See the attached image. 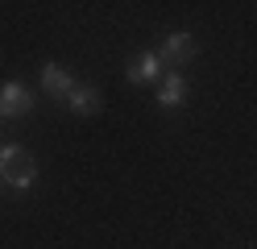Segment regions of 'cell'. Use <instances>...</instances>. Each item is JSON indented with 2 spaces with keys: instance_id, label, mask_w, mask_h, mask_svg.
Listing matches in <instances>:
<instances>
[{
  "instance_id": "obj_10",
  "label": "cell",
  "mask_w": 257,
  "mask_h": 249,
  "mask_svg": "<svg viewBox=\"0 0 257 249\" xmlns=\"http://www.w3.org/2000/svg\"><path fill=\"white\" fill-rule=\"evenodd\" d=\"M0 183H5V179H0Z\"/></svg>"
},
{
  "instance_id": "obj_7",
  "label": "cell",
  "mask_w": 257,
  "mask_h": 249,
  "mask_svg": "<svg viewBox=\"0 0 257 249\" xmlns=\"http://www.w3.org/2000/svg\"><path fill=\"white\" fill-rule=\"evenodd\" d=\"M5 183H9L13 191H29V187H34V183H38V162L29 158V162H25V166H17V171H13V175H5Z\"/></svg>"
},
{
  "instance_id": "obj_8",
  "label": "cell",
  "mask_w": 257,
  "mask_h": 249,
  "mask_svg": "<svg viewBox=\"0 0 257 249\" xmlns=\"http://www.w3.org/2000/svg\"><path fill=\"white\" fill-rule=\"evenodd\" d=\"M29 162V154H25V149L21 145H0V179H5V175H13V171H17V166H25Z\"/></svg>"
},
{
  "instance_id": "obj_2",
  "label": "cell",
  "mask_w": 257,
  "mask_h": 249,
  "mask_svg": "<svg viewBox=\"0 0 257 249\" xmlns=\"http://www.w3.org/2000/svg\"><path fill=\"white\" fill-rule=\"evenodd\" d=\"M195 50H199V42L191 38L187 29H174V33H166V38H162V50H158V58L170 62V66H183V62L195 58Z\"/></svg>"
},
{
  "instance_id": "obj_6",
  "label": "cell",
  "mask_w": 257,
  "mask_h": 249,
  "mask_svg": "<svg viewBox=\"0 0 257 249\" xmlns=\"http://www.w3.org/2000/svg\"><path fill=\"white\" fill-rule=\"evenodd\" d=\"M67 108L79 112V116H87V112H100V92L87 88V83H75L71 96H67Z\"/></svg>"
},
{
  "instance_id": "obj_4",
  "label": "cell",
  "mask_w": 257,
  "mask_h": 249,
  "mask_svg": "<svg viewBox=\"0 0 257 249\" xmlns=\"http://www.w3.org/2000/svg\"><path fill=\"white\" fill-rule=\"evenodd\" d=\"M124 71H128V83H137V88H141V83H154V79H162V58H158L154 50H150V54H137L133 62L124 66Z\"/></svg>"
},
{
  "instance_id": "obj_5",
  "label": "cell",
  "mask_w": 257,
  "mask_h": 249,
  "mask_svg": "<svg viewBox=\"0 0 257 249\" xmlns=\"http://www.w3.org/2000/svg\"><path fill=\"white\" fill-rule=\"evenodd\" d=\"M183 96H187V79L179 71L162 75V83H158V108H179Z\"/></svg>"
},
{
  "instance_id": "obj_9",
  "label": "cell",
  "mask_w": 257,
  "mask_h": 249,
  "mask_svg": "<svg viewBox=\"0 0 257 249\" xmlns=\"http://www.w3.org/2000/svg\"><path fill=\"white\" fill-rule=\"evenodd\" d=\"M0 125H5V116H0Z\"/></svg>"
},
{
  "instance_id": "obj_3",
  "label": "cell",
  "mask_w": 257,
  "mask_h": 249,
  "mask_svg": "<svg viewBox=\"0 0 257 249\" xmlns=\"http://www.w3.org/2000/svg\"><path fill=\"white\" fill-rule=\"evenodd\" d=\"M42 88L50 96H58V100H67L71 88H75V75L67 71V66H58V62H46L42 66Z\"/></svg>"
},
{
  "instance_id": "obj_1",
  "label": "cell",
  "mask_w": 257,
  "mask_h": 249,
  "mask_svg": "<svg viewBox=\"0 0 257 249\" xmlns=\"http://www.w3.org/2000/svg\"><path fill=\"white\" fill-rule=\"evenodd\" d=\"M29 112H34V92L17 79L0 83V116L9 121V116H29Z\"/></svg>"
}]
</instances>
